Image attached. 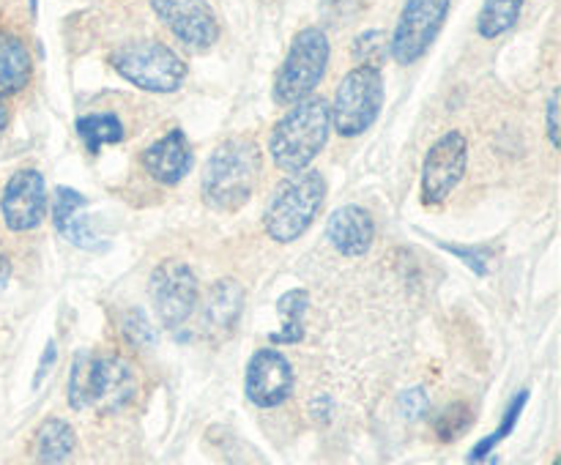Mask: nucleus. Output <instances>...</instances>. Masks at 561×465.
<instances>
[{
    "mask_svg": "<svg viewBox=\"0 0 561 465\" xmlns=\"http://www.w3.org/2000/svg\"><path fill=\"white\" fill-rule=\"evenodd\" d=\"M137 375L124 356L91 353L80 350L69 370V405L71 410H96L118 414L135 399Z\"/></svg>",
    "mask_w": 561,
    "mask_h": 465,
    "instance_id": "obj_1",
    "label": "nucleus"
},
{
    "mask_svg": "<svg viewBox=\"0 0 561 465\" xmlns=\"http://www.w3.org/2000/svg\"><path fill=\"white\" fill-rule=\"evenodd\" d=\"M329 135H332V115H329L327 98H301L272 129V137H268L272 162L288 175L310 170V164L327 148Z\"/></svg>",
    "mask_w": 561,
    "mask_h": 465,
    "instance_id": "obj_2",
    "label": "nucleus"
},
{
    "mask_svg": "<svg viewBox=\"0 0 561 465\" xmlns=\"http://www.w3.org/2000/svg\"><path fill=\"white\" fill-rule=\"evenodd\" d=\"M261 175V148L244 137H233L217 146L203 167L201 195L214 211H239L255 195Z\"/></svg>",
    "mask_w": 561,
    "mask_h": 465,
    "instance_id": "obj_3",
    "label": "nucleus"
},
{
    "mask_svg": "<svg viewBox=\"0 0 561 465\" xmlns=\"http://www.w3.org/2000/svg\"><path fill=\"white\" fill-rule=\"evenodd\" d=\"M323 200H327V178L318 170L288 175L274 189L263 211V230L274 244H294L316 222Z\"/></svg>",
    "mask_w": 561,
    "mask_h": 465,
    "instance_id": "obj_4",
    "label": "nucleus"
},
{
    "mask_svg": "<svg viewBox=\"0 0 561 465\" xmlns=\"http://www.w3.org/2000/svg\"><path fill=\"white\" fill-rule=\"evenodd\" d=\"M332 44L321 27H305L290 42L283 66L274 74L272 96L279 107H294L301 98L312 96L327 74Z\"/></svg>",
    "mask_w": 561,
    "mask_h": 465,
    "instance_id": "obj_5",
    "label": "nucleus"
},
{
    "mask_svg": "<svg viewBox=\"0 0 561 465\" xmlns=\"http://www.w3.org/2000/svg\"><path fill=\"white\" fill-rule=\"evenodd\" d=\"M110 66L126 82L148 93H175L186 80L184 60L153 38H137L118 47L110 55Z\"/></svg>",
    "mask_w": 561,
    "mask_h": 465,
    "instance_id": "obj_6",
    "label": "nucleus"
},
{
    "mask_svg": "<svg viewBox=\"0 0 561 465\" xmlns=\"http://www.w3.org/2000/svg\"><path fill=\"white\" fill-rule=\"evenodd\" d=\"M383 107V77L376 66H356L337 85L329 104L332 129L340 137H359L378 120Z\"/></svg>",
    "mask_w": 561,
    "mask_h": 465,
    "instance_id": "obj_7",
    "label": "nucleus"
},
{
    "mask_svg": "<svg viewBox=\"0 0 561 465\" xmlns=\"http://www.w3.org/2000/svg\"><path fill=\"white\" fill-rule=\"evenodd\" d=\"M153 312L168 332H179L197 312L201 304V282L184 260H162L148 279Z\"/></svg>",
    "mask_w": 561,
    "mask_h": 465,
    "instance_id": "obj_8",
    "label": "nucleus"
},
{
    "mask_svg": "<svg viewBox=\"0 0 561 465\" xmlns=\"http://www.w3.org/2000/svg\"><path fill=\"white\" fill-rule=\"evenodd\" d=\"M449 5L453 0H405L398 27L389 38V55L400 66H411L425 58L447 22Z\"/></svg>",
    "mask_w": 561,
    "mask_h": 465,
    "instance_id": "obj_9",
    "label": "nucleus"
},
{
    "mask_svg": "<svg viewBox=\"0 0 561 465\" xmlns=\"http://www.w3.org/2000/svg\"><path fill=\"white\" fill-rule=\"evenodd\" d=\"M466 167H469V140H466L463 131H447L444 137H438L431 151L425 153V162H422V202L442 206L458 189Z\"/></svg>",
    "mask_w": 561,
    "mask_h": 465,
    "instance_id": "obj_10",
    "label": "nucleus"
},
{
    "mask_svg": "<svg viewBox=\"0 0 561 465\" xmlns=\"http://www.w3.org/2000/svg\"><path fill=\"white\" fill-rule=\"evenodd\" d=\"M47 184L38 170H16L3 186L0 195V213L11 233L36 230L47 217Z\"/></svg>",
    "mask_w": 561,
    "mask_h": 465,
    "instance_id": "obj_11",
    "label": "nucleus"
},
{
    "mask_svg": "<svg viewBox=\"0 0 561 465\" xmlns=\"http://www.w3.org/2000/svg\"><path fill=\"white\" fill-rule=\"evenodd\" d=\"M294 367L279 350L261 348L252 353L247 364L244 392L247 399L257 408H277L294 392Z\"/></svg>",
    "mask_w": 561,
    "mask_h": 465,
    "instance_id": "obj_12",
    "label": "nucleus"
},
{
    "mask_svg": "<svg viewBox=\"0 0 561 465\" xmlns=\"http://www.w3.org/2000/svg\"><path fill=\"white\" fill-rule=\"evenodd\" d=\"M151 9L186 47L208 49L217 44L219 22L208 0H151Z\"/></svg>",
    "mask_w": 561,
    "mask_h": 465,
    "instance_id": "obj_13",
    "label": "nucleus"
},
{
    "mask_svg": "<svg viewBox=\"0 0 561 465\" xmlns=\"http://www.w3.org/2000/svg\"><path fill=\"white\" fill-rule=\"evenodd\" d=\"M88 200L85 195H80L71 186H58L55 189V202H53V224L55 233L60 239H66L69 244H75L77 249L99 252L107 246V241L93 230L91 219H88Z\"/></svg>",
    "mask_w": 561,
    "mask_h": 465,
    "instance_id": "obj_14",
    "label": "nucleus"
},
{
    "mask_svg": "<svg viewBox=\"0 0 561 465\" xmlns=\"http://www.w3.org/2000/svg\"><path fill=\"white\" fill-rule=\"evenodd\" d=\"M142 167L151 175L157 184L162 186H179L181 181L190 175L195 156H192V146L181 129H170L168 135L159 137L153 146H148L140 156Z\"/></svg>",
    "mask_w": 561,
    "mask_h": 465,
    "instance_id": "obj_15",
    "label": "nucleus"
},
{
    "mask_svg": "<svg viewBox=\"0 0 561 465\" xmlns=\"http://www.w3.org/2000/svg\"><path fill=\"white\" fill-rule=\"evenodd\" d=\"M327 239L343 257H362L376 241V219L362 206H340L327 219Z\"/></svg>",
    "mask_w": 561,
    "mask_h": 465,
    "instance_id": "obj_16",
    "label": "nucleus"
},
{
    "mask_svg": "<svg viewBox=\"0 0 561 465\" xmlns=\"http://www.w3.org/2000/svg\"><path fill=\"white\" fill-rule=\"evenodd\" d=\"M244 284L233 277L217 279L206 295V310H203V323L214 337H230L236 332L244 312Z\"/></svg>",
    "mask_w": 561,
    "mask_h": 465,
    "instance_id": "obj_17",
    "label": "nucleus"
},
{
    "mask_svg": "<svg viewBox=\"0 0 561 465\" xmlns=\"http://www.w3.org/2000/svg\"><path fill=\"white\" fill-rule=\"evenodd\" d=\"M77 454V432L69 421L44 419L33 438V465H71Z\"/></svg>",
    "mask_w": 561,
    "mask_h": 465,
    "instance_id": "obj_18",
    "label": "nucleus"
},
{
    "mask_svg": "<svg viewBox=\"0 0 561 465\" xmlns=\"http://www.w3.org/2000/svg\"><path fill=\"white\" fill-rule=\"evenodd\" d=\"M33 58L16 33L0 31V96H14L31 82Z\"/></svg>",
    "mask_w": 561,
    "mask_h": 465,
    "instance_id": "obj_19",
    "label": "nucleus"
},
{
    "mask_svg": "<svg viewBox=\"0 0 561 465\" xmlns=\"http://www.w3.org/2000/svg\"><path fill=\"white\" fill-rule=\"evenodd\" d=\"M307 306H310V293L305 288H294L288 293H283L277 299V312L283 315V328L274 332L272 342L274 345H294L305 339V315Z\"/></svg>",
    "mask_w": 561,
    "mask_h": 465,
    "instance_id": "obj_20",
    "label": "nucleus"
},
{
    "mask_svg": "<svg viewBox=\"0 0 561 465\" xmlns=\"http://www.w3.org/2000/svg\"><path fill=\"white\" fill-rule=\"evenodd\" d=\"M75 129L91 153H96L99 148H104V146H115V142H121L126 137L124 124H121V118L115 113L80 115L75 124Z\"/></svg>",
    "mask_w": 561,
    "mask_h": 465,
    "instance_id": "obj_21",
    "label": "nucleus"
},
{
    "mask_svg": "<svg viewBox=\"0 0 561 465\" xmlns=\"http://www.w3.org/2000/svg\"><path fill=\"white\" fill-rule=\"evenodd\" d=\"M524 11V0H485L477 16V33L482 38H499L513 31Z\"/></svg>",
    "mask_w": 561,
    "mask_h": 465,
    "instance_id": "obj_22",
    "label": "nucleus"
},
{
    "mask_svg": "<svg viewBox=\"0 0 561 465\" xmlns=\"http://www.w3.org/2000/svg\"><path fill=\"white\" fill-rule=\"evenodd\" d=\"M526 399H529V392H518L513 397V403H510V408L504 410V419H502V427H499L496 432H491V435L488 438H482L480 443H477L474 449H471V454H469V460L471 463H480V460H485L488 454L493 452V449L499 446V443L504 441V438L510 435V432L515 430V425H518V419H520V414H524V408H526Z\"/></svg>",
    "mask_w": 561,
    "mask_h": 465,
    "instance_id": "obj_23",
    "label": "nucleus"
},
{
    "mask_svg": "<svg viewBox=\"0 0 561 465\" xmlns=\"http://www.w3.org/2000/svg\"><path fill=\"white\" fill-rule=\"evenodd\" d=\"M471 421H474V410H471L466 403H455V405H447V408L436 416L433 430H436L438 441L449 443V441H458V438L469 430Z\"/></svg>",
    "mask_w": 561,
    "mask_h": 465,
    "instance_id": "obj_24",
    "label": "nucleus"
},
{
    "mask_svg": "<svg viewBox=\"0 0 561 465\" xmlns=\"http://www.w3.org/2000/svg\"><path fill=\"white\" fill-rule=\"evenodd\" d=\"M387 33L381 31H367L354 42V58L359 60V66H376L378 69L387 60Z\"/></svg>",
    "mask_w": 561,
    "mask_h": 465,
    "instance_id": "obj_25",
    "label": "nucleus"
},
{
    "mask_svg": "<svg viewBox=\"0 0 561 465\" xmlns=\"http://www.w3.org/2000/svg\"><path fill=\"white\" fill-rule=\"evenodd\" d=\"M124 337L129 339L131 348L137 350H146V348H153L157 345V332H153L151 321L146 317V312L142 310H129L124 315Z\"/></svg>",
    "mask_w": 561,
    "mask_h": 465,
    "instance_id": "obj_26",
    "label": "nucleus"
},
{
    "mask_svg": "<svg viewBox=\"0 0 561 465\" xmlns=\"http://www.w3.org/2000/svg\"><path fill=\"white\" fill-rule=\"evenodd\" d=\"M398 408H400V416H403V419H409V421L422 419V416L427 414V394H425V388L416 386V388H409V392L400 394Z\"/></svg>",
    "mask_w": 561,
    "mask_h": 465,
    "instance_id": "obj_27",
    "label": "nucleus"
},
{
    "mask_svg": "<svg viewBox=\"0 0 561 465\" xmlns=\"http://www.w3.org/2000/svg\"><path fill=\"white\" fill-rule=\"evenodd\" d=\"M442 246L447 252H453V255L463 257L466 266H469L471 271L480 274V277H482V274H488V252H482V249H463V246H458V244H442Z\"/></svg>",
    "mask_w": 561,
    "mask_h": 465,
    "instance_id": "obj_28",
    "label": "nucleus"
},
{
    "mask_svg": "<svg viewBox=\"0 0 561 465\" xmlns=\"http://www.w3.org/2000/svg\"><path fill=\"white\" fill-rule=\"evenodd\" d=\"M321 5L329 16H337V20H343V16L356 14V11L365 5V0H321Z\"/></svg>",
    "mask_w": 561,
    "mask_h": 465,
    "instance_id": "obj_29",
    "label": "nucleus"
},
{
    "mask_svg": "<svg viewBox=\"0 0 561 465\" xmlns=\"http://www.w3.org/2000/svg\"><path fill=\"white\" fill-rule=\"evenodd\" d=\"M548 140L553 148H559V88L548 98Z\"/></svg>",
    "mask_w": 561,
    "mask_h": 465,
    "instance_id": "obj_30",
    "label": "nucleus"
},
{
    "mask_svg": "<svg viewBox=\"0 0 561 465\" xmlns=\"http://www.w3.org/2000/svg\"><path fill=\"white\" fill-rule=\"evenodd\" d=\"M55 359H58V350H55V339H49V342H47V348H44L42 364H38V370H36V377H33V388H38V386H42V381H44V377H47L49 367L55 364Z\"/></svg>",
    "mask_w": 561,
    "mask_h": 465,
    "instance_id": "obj_31",
    "label": "nucleus"
},
{
    "mask_svg": "<svg viewBox=\"0 0 561 465\" xmlns=\"http://www.w3.org/2000/svg\"><path fill=\"white\" fill-rule=\"evenodd\" d=\"M9 279H11V263H9V257H5L3 252H0V293H3V290H5Z\"/></svg>",
    "mask_w": 561,
    "mask_h": 465,
    "instance_id": "obj_32",
    "label": "nucleus"
},
{
    "mask_svg": "<svg viewBox=\"0 0 561 465\" xmlns=\"http://www.w3.org/2000/svg\"><path fill=\"white\" fill-rule=\"evenodd\" d=\"M5 126H9V107H5L3 96H0V137H3Z\"/></svg>",
    "mask_w": 561,
    "mask_h": 465,
    "instance_id": "obj_33",
    "label": "nucleus"
},
{
    "mask_svg": "<svg viewBox=\"0 0 561 465\" xmlns=\"http://www.w3.org/2000/svg\"><path fill=\"white\" fill-rule=\"evenodd\" d=\"M553 465H559V463H553Z\"/></svg>",
    "mask_w": 561,
    "mask_h": 465,
    "instance_id": "obj_34",
    "label": "nucleus"
}]
</instances>
